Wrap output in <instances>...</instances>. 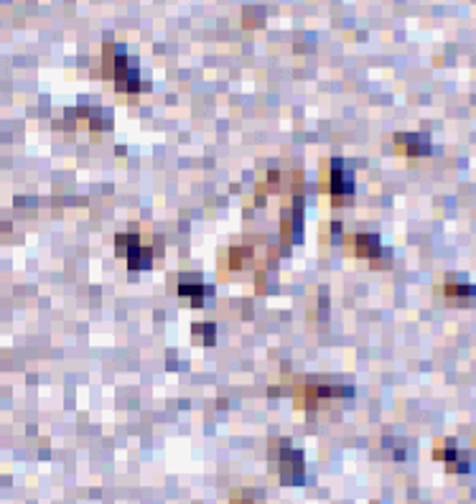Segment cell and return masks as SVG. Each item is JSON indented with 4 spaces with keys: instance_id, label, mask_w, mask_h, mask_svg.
<instances>
[{
    "instance_id": "obj_6",
    "label": "cell",
    "mask_w": 476,
    "mask_h": 504,
    "mask_svg": "<svg viewBox=\"0 0 476 504\" xmlns=\"http://www.w3.org/2000/svg\"><path fill=\"white\" fill-rule=\"evenodd\" d=\"M392 140H395L398 153L408 156V158H426L433 151L428 133H398Z\"/></svg>"
},
{
    "instance_id": "obj_1",
    "label": "cell",
    "mask_w": 476,
    "mask_h": 504,
    "mask_svg": "<svg viewBox=\"0 0 476 504\" xmlns=\"http://www.w3.org/2000/svg\"><path fill=\"white\" fill-rule=\"evenodd\" d=\"M102 76L113 82L117 92L123 95H138L140 69L138 59L130 56L123 44H107L102 49Z\"/></svg>"
},
{
    "instance_id": "obj_11",
    "label": "cell",
    "mask_w": 476,
    "mask_h": 504,
    "mask_svg": "<svg viewBox=\"0 0 476 504\" xmlns=\"http://www.w3.org/2000/svg\"><path fill=\"white\" fill-rule=\"evenodd\" d=\"M252 263H255V255L250 247H232V250H225V257H222V265H227L229 270H250Z\"/></svg>"
},
{
    "instance_id": "obj_14",
    "label": "cell",
    "mask_w": 476,
    "mask_h": 504,
    "mask_svg": "<svg viewBox=\"0 0 476 504\" xmlns=\"http://www.w3.org/2000/svg\"><path fill=\"white\" fill-rule=\"evenodd\" d=\"M232 504H252V502H250V499H235Z\"/></svg>"
},
{
    "instance_id": "obj_7",
    "label": "cell",
    "mask_w": 476,
    "mask_h": 504,
    "mask_svg": "<svg viewBox=\"0 0 476 504\" xmlns=\"http://www.w3.org/2000/svg\"><path fill=\"white\" fill-rule=\"evenodd\" d=\"M178 298L181 303H187L191 308H201L204 301L212 296V286H207V283H201L199 277H191V276H181L178 277Z\"/></svg>"
},
{
    "instance_id": "obj_5",
    "label": "cell",
    "mask_w": 476,
    "mask_h": 504,
    "mask_svg": "<svg viewBox=\"0 0 476 504\" xmlns=\"http://www.w3.org/2000/svg\"><path fill=\"white\" fill-rule=\"evenodd\" d=\"M347 245H349L351 255L362 257V260H370V265L375 267L380 263V255H382V242H380V235L375 232H360V235H351L347 237Z\"/></svg>"
},
{
    "instance_id": "obj_4",
    "label": "cell",
    "mask_w": 476,
    "mask_h": 504,
    "mask_svg": "<svg viewBox=\"0 0 476 504\" xmlns=\"http://www.w3.org/2000/svg\"><path fill=\"white\" fill-rule=\"evenodd\" d=\"M278 474H280V484H286V487L303 481V454L290 449L286 441H283V449L278 454Z\"/></svg>"
},
{
    "instance_id": "obj_2",
    "label": "cell",
    "mask_w": 476,
    "mask_h": 504,
    "mask_svg": "<svg viewBox=\"0 0 476 504\" xmlns=\"http://www.w3.org/2000/svg\"><path fill=\"white\" fill-rule=\"evenodd\" d=\"M319 186L329 194L331 207H349L354 202V171L344 158H329L321 164Z\"/></svg>"
},
{
    "instance_id": "obj_10",
    "label": "cell",
    "mask_w": 476,
    "mask_h": 504,
    "mask_svg": "<svg viewBox=\"0 0 476 504\" xmlns=\"http://www.w3.org/2000/svg\"><path fill=\"white\" fill-rule=\"evenodd\" d=\"M153 257H156V252H153V247H148V245H143V242H140L136 250H130L126 255L127 270H130V273H140V270H151V267H153Z\"/></svg>"
},
{
    "instance_id": "obj_3",
    "label": "cell",
    "mask_w": 476,
    "mask_h": 504,
    "mask_svg": "<svg viewBox=\"0 0 476 504\" xmlns=\"http://www.w3.org/2000/svg\"><path fill=\"white\" fill-rule=\"evenodd\" d=\"M341 392H351V388H337V385H303L296 390V398H293V405L301 408V410H324L326 405L331 400L341 398Z\"/></svg>"
},
{
    "instance_id": "obj_9",
    "label": "cell",
    "mask_w": 476,
    "mask_h": 504,
    "mask_svg": "<svg viewBox=\"0 0 476 504\" xmlns=\"http://www.w3.org/2000/svg\"><path fill=\"white\" fill-rule=\"evenodd\" d=\"M443 296L451 306H476V286H471V283L449 280L443 286Z\"/></svg>"
},
{
    "instance_id": "obj_8",
    "label": "cell",
    "mask_w": 476,
    "mask_h": 504,
    "mask_svg": "<svg viewBox=\"0 0 476 504\" xmlns=\"http://www.w3.org/2000/svg\"><path fill=\"white\" fill-rule=\"evenodd\" d=\"M433 459H436V461H443L449 474H466V471L471 469L469 456L456 449V441H441L439 446H436V451H433Z\"/></svg>"
},
{
    "instance_id": "obj_12",
    "label": "cell",
    "mask_w": 476,
    "mask_h": 504,
    "mask_svg": "<svg viewBox=\"0 0 476 504\" xmlns=\"http://www.w3.org/2000/svg\"><path fill=\"white\" fill-rule=\"evenodd\" d=\"M140 235L138 232H120V235H115V255L117 257H126L127 252L136 250L140 245Z\"/></svg>"
},
{
    "instance_id": "obj_13",
    "label": "cell",
    "mask_w": 476,
    "mask_h": 504,
    "mask_svg": "<svg viewBox=\"0 0 476 504\" xmlns=\"http://www.w3.org/2000/svg\"><path fill=\"white\" fill-rule=\"evenodd\" d=\"M217 328L214 324H194L191 327V341L194 344H204V347H212L214 341H217Z\"/></svg>"
}]
</instances>
